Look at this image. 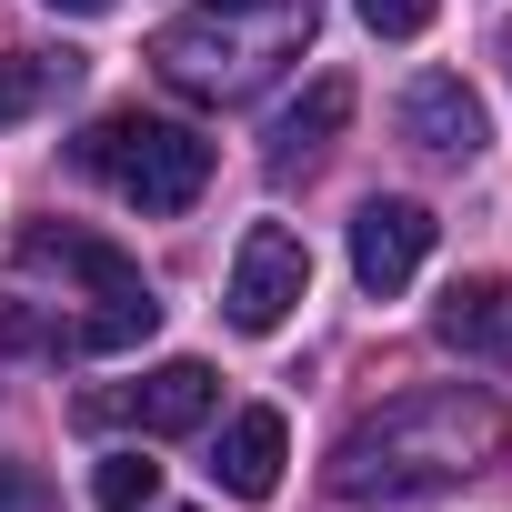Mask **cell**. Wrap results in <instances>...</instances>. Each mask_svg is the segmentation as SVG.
Here are the masks:
<instances>
[{"mask_svg": "<svg viewBox=\"0 0 512 512\" xmlns=\"http://www.w3.org/2000/svg\"><path fill=\"white\" fill-rule=\"evenodd\" d=\"M512 452V412L492 392H402L382 412H362L342 442H332V492L342 502H422L462 472H492Z\"/></svg>", "mask_w": 512, "mask_h": 512, "instance_id": "cell-1", "label": "cell"}, {"mask_svg": "<svg viewBox=\"0 0 512 512\" xmlns=\"http://www.w3.org/2000/svg\"><path fill=\"white\" fill-rule=\"evenodd\" d=\"M312 0H211L191 21L151 31V71L181 101H251L292 51H312Z\"/></svg>", "mask_w": 512, "mask_h": 512, "instance_id": "cell-2", "label": "cell"}, {"mask_svg": "<svg viewBox=\"0 0 512 512\" xmlns=\"http://www.w3.org/2000/svg\"><path fill=\"white\" fill-rule=\"evenodd\" d=\"M71 161H81L91 181H111L121 201H141V211H191V201L211 191V141H201L191 121H161V111H111V121H91V131L71 141Z\"/></svg>", "mask_w": 512, "mask_h": 512, "instance_id": "cell-3", "label": "cell"}, {"mask_svg": "<svg viewBox=\"0 0 512 512\" xmlns=\"http://www.w3.org/2000/svg\"><path fill=\"white\" fill-rule=\"evenodd\" d=\"M302 292H312V251H302V231H282V221H251L241 231V251H231V292H221V312H231V332H282L292 312H302Z\"/></svg>", "mask_w": 512, "mask_h": 512, "instance_id": "cell-4", "label": "cell"}, {"mask_svg": "<svg viewBox=\"0 0 512 512\" xmlns=\"http://www.w3.org/2000/svg\"><path fill=\"white\" fill-rule=\"evenodd\" d=\"M432 231H442V221H432L422 201H402V191H372V201L352 211V282H362L372 302H392V292H402V282L432 262Z\"/></svg>", "mask_w": 512, "mask_h": 512, "instance_id": "cell-5", "label": "cell"}, {"mask_svg": "<svg viewBox=\"0 0 512 512\" xmlns=\"http://www.w3.org/2000/svg\"><path fill=\"white\" fill-rule=\"evenodd\" d=\"M211 402H221V372L211 362H161V372H141L131 392H81V422H141V432H201L211 422Z\"/></svg>", "mask_w": 512, "mask_h": 512, "instance_id": "cell-6", "label": "cell"}, {"mask_svg": "<svg viewBox=\"0 0 512 512\" xmlns=\"http://www.w3.org/2000/svg\"><path fill=\"white\" fill-rule=\"evenodd\" d=\"M21 272H71L91 302H121V292H151L131 251H111L101 231H71V221H31L21 231Z\"/></svg>", "mask_w": 512, "mask_h": 512, "instance_id": "cell-7", "label": "cell"}, {"mask_svg": "<svg viewBox=\"0 0 512 512\" xmlns=\"http://www.w3.org/2000/svg\"><path fill=\"white\" fill-rule=\"evenodd\" d=\"M282 462H292V422H282L272 402H251V412H231V432H221V452H211V482H221L231 502H272V492H282Z\"/></svg>", "mask_w": 512, "mask_h": 512, "instance_id": "cell-8", "label": "cell"}, {"mask_svg": "<svg viewBox=\"0 0 512 512\" xmlns=\"http://www.w3.org/2000/svg\"><path fill=\"white\" fill-rule=\"evenodd\" d=\"M402 131H412V151H432V161H472V151L492 141V121H482V101L462 91V71H422V81L402 91Z\"/></svg>", "mask_w": 512, "mask_h": 512, "instance_id": "cell-9", "label": "cell"}, {"mask_svg": "<svg viewBox=\"0 0 512 512\" xmlns=\"http://www.w3.org/2000/svg\"><path fill=\"white\" fill-rule=\"evenodd\" d=\"M342 121H352V81H342V71H322L302 101H282V111H272V131H262V141H272V161L292 171V161L332 151V131H342Z\"/></svg>", "mask_w": 512, "mask_h": 512, "instance_id": "cell-10", "label": "cell"}, {"mask_svg": "<svg viewBox=\"0 0 512 512\" xmlns=\"http://www.w3.org/2000/svg\"><path fill=\"white\" fill-rule=\"evenodd\" d=\"M432 332L452 342V352H512V282H452L442 292V312H432Z\"/></svg>", "mask_w": 512, "mask_h": 512, "instance_id": "cell-11", "label": "cell"}, {"mask_svg": "<svg viewBox=\"0 0 512 512\" xmlns=\"http://www.w3.org/2000/svg\"><path fill=\"white\" fill-rule=\"evenodd\" d=\"M71 81H81V61H71V51H21L11 71H0V131H11L21 111H41L51 91H71Z\"/></svg>", "mask_w": 512, "mask_h": 512, "instance_id": "cell-12", "label": "cell"}, {"mask_svg": "<svg viewBox=\"0 0 512 512\" xmlns=\"http://www.w3.org/2000/svg\"><path fill=\"white\" fill-rule=\"evenodd\" d=\"M91 502H101V512H151V502H161V462H141V452H111V462L91 472Z\"/></svg>", "mask_w": 512, "mask_h": 512, "instance_id": "cell-13", "label": "cell"}, {"mask_svg": "<svg viewBox=\"0 0 512 512\" xmlns=\"http://www.w3.org/2000/svg\"><path fill=\"white\" fill-rule=\"evenodd\" d=\"M352 11H362V31H382V41H422L442 0H352Z\"/></svg>", "mask_w": 512, "mask_h": 512, "instance_id": "cell-14", "label": "cell"}, {"mask_svg": "<svg viewBox=\"0 0 512 512\" xmlns=\"http://www.w3.org/2000/svg\"><path fill=\"white\" fill-rule=\"evenodd\" d=\"M0 512H51V482L31 462H0Z\"/></svg>", "mask_w": 512, "mask_h": 512, "instance_id": "cell-15", "label": "cell"}, {"mask_svg": "<svg viewBox=\"0 0 512 512\" xmlns=\"http://www.w3.org/2000/svg\"><path fill=\"white\" fill-rule=\"evenodd\" d=\"M51 11H71V21H101V11H111V0H51Z\"/></svg>", "mask_w": 512, "mask_h": 512, "instance_id": "cell-16", "label": "cell"}]
</instances>
